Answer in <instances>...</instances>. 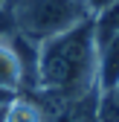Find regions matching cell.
<instances>
[{
	"instance_id": "cell-3",
	"label": "cell",
	"mask_w": 119,
	"mask_h": 122,
	"mask_svg": "<svg viewBox=\"0 0 119 122\" xmlns=\"http://www.w3.org/2000/svg\"><path fill=\"white\" fill-rule=\"evenodd\" d=\"M0 90H9V93L23 90V64L12 47L9 32L0 35Z\"/></svg>"
},
{
	"instance_id": "cell-4",
	"label": "cell",
	"mask_w": 119,
	"mask_h": 122,
	"mask_svg": "<svg viewBox=\"0 0 119 122\" xmlns=\"http://www.w3.org/2000/svg\"><path fill=\"white\" fill-rule=\"evenodd\" d=\"M96 84L102 93H110L119 84V35L99 47V64H96Z\"/></svg>"
},
{
	"instance_id": "cell-1",
	"label": "cell",
	"mask_w": 119,
	"mask_h": 122,
	"mask_svg": "<svg viewBox=\"0 0 119 122\" xmlns=\"http://www.w3.org/2000/svg\"><path fill=\"white\" fill-rule=\"evenodd\" d=\"M99 44L93 32V18L76 23L67 32H58L38 44V87L61 102H70L96 84Z\"/></svg>"
},
{
	"instance_id": "cell-2",
	"label": "cell",
	"mask_w": 119,
	"mask_h": 122,
	"mask_svg": "<svg viewBox=\"0 0 119 122\" xmlns=\"http://www.w3.org/2000/svg\"><path fill=\"white\" fill-rule=\"evenodd\" d=\"M87 18L93 15L84 0H12L15 32L35 44L67 32Z\"/></svg>"
},
{
	"instance_id": "cell-6",
	"label": "cell",
	"mask_w": 119,
	"mask_h": 122,
	"mask_svg": "<svg viewBox=\"0 0 119 122\" xmlns=\"http://www.w3.org/2000/svg\"><path fill=\"white\" fill-rule=\"evenodd\" d=\"M84 3H87V9H90V15H96V12H102V9L119 3V0H84Z\"/></svg>"
},
{
	"instance_id": "cell-5",
	"label": "cell",
	"mask_w": 119,
	"mask_h": 122,
	"mask_svg": "<svg viewBox=\"0 0 119 122\" xmlns=\"http://www.w3.org/2000/svg\"><path fill=\"white\" fill-rule=\"evenodd\" d=\"M3 122H47L41 105L29 96H15L3 111Z\"/></svg>"
},
{
	"instance_id": "cell-7",
	"label": "cell",
	"mask_w": 119,
	"mask_h": 122,
	"mask_svg": "<svg viewBox=\"0 0 119 122\" xmlns=\"http://www.w3.org/2000/svg\"><path fill=\"white\" fill-rule=\"evenodd\" d=\"M110 96H113V99L119 102V84H116V90H110Z\"/></svg>"
}]
</instances>
